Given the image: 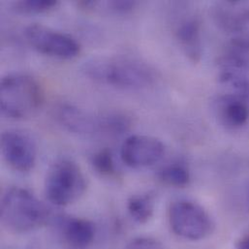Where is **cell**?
I'll list each match as a JSON object with an SVG mask.
<instances>
[{"mask_svg": "<svg viewBox=\"0 0 249 249\" xmlns=\"http://www.w3.org/2000/svg\"><path fill=\"white\" fill-rule=\"evenodd\" d=\"M82 72L95 83L125 90L142 89L155 81V73L149 65L127 55L90 58L83 64Z\"/></svg>", "mask_w": 249, "mask_h": 249, "instance_id": "1", "label": "cell"}, {"mask_svg": "<svg viewBox=\"0 0 249 249\" xmlns=\"http://www.w3.org/2000/svg\"><path fill=\"white\" fill-rule=\"evenodd\" d=\"M0 215L8 231L23 234L44 226L50 218V211L33 193L15 186L4 192Z\"/></svg>", "mask_w": 249, "mask_h": 249, "instance_id": "2", "label": "cell"}, {"mask_svg": "<svg viewBox=\"0 0 249 249\" xmlns=\"http://www.w3.org/2000/svg\"><path fill=\"white\" fill-rule=\"evenodd\" d=\"M54 117L69 132L85 136H118L133 125L132 118L122 112L93 113L69 104L58 105Z\"/></svg>", "mask_w": 249, "mask_h": 249, "instance_id": "3", "label": "cell"}, {"mask_svg": "<svg viewBox=\"0 0 249 249\" xmlns=\"http://www.w3.org/2000/svg\"><path fill=\"white\" fill-rule=\"evenodd\" d=\"M44 103V91L33 77L15 73L2 78L0 84V106L4 116L27 119L38 112Z\"/></svg>", "mask_w": 249, "mask_h": 249, "instance_id": "4", "label": "cell"}, {"mask_svg": "<svg viewBox=\"0 0 249 249\" xmlns=\"http://www.w3.org/2000/svg\"><path fill=\"white\" fill-rule=\"evenodd\" d=\"M87 190V179L80 166L72 160L60 159L49 169L45 194L49 202L65 207L80 200Z\"/></svg>", "mask_w": 249, "mask_h": 249, "instance_id": "5", "label": "cell"}, {"mask_svg": "<svg viewBox=\"0 0 249 249\" xmlns=\"http://www.w3.org/2000/svg\"><path fill=\"white\" fill-rule=\"evenodd\" d=\"M169 223L172 231L189 241H201L213 231L214 224L210 214L197 203L180 200L169 209Z\"/></svg>", "mask_w": 249, "mask_h": 249, "instance_id": "6", "label": "cell"}, {"mask_svg": "<svg viewBox=\"0 0 249 249\" xmlns=\"http://www.w3.org/2000/svg\"><path fill=\"white\" fill-rule=\"evenodd\" d=\"M24 36L37 52L54 58L73 59L81 52V45L75 38L43 24L28 25Z\"/></svg>", "mask_w": 249, "mask_h": 249, "instance_id": "7", "label": "cell"}, {"mask_svg": "<svg viewBox=\"0 0 249 249\" xmlns=\"http://www.w3.org/2000/svg\"><path fill=\"white\" fill-rule=\"evenodd\" d=\"M1 153L5 162L15 171L26 173L37 160V145L33 138L20 130H8L1 135Z\"/></svg>", "mask_w": 249, "mask_h": 249, "instance_id": "8", "label": "cell"}, {"mask_svg": "<svg viewBox=\"0 0 249 249\" xmlns=\"http://www.w3.org/2000/svg\"><path fill=\"white\" fill-rule=\"evenodd\" d=\"M164 153V143L159 139L146 135L128 137L121 150L124 163L134 169L146 168L158 163Z\"/></svg>", "mask_w": 249, "mask_h": 249, "instance_id": "9", "label": "cell"}, {"mask_svg": "<svg viewBox=\"0 0 249 249\" xmlns=\"http://www.w3.org/2000/svg\"><path fill=\"white\" fill-rule=\"evenodd\" d=\"M58 226L64 243L71 249H89L94 241L95 225L87 218L62 217Z\"/></svg>", "mask_w": 249, "mask_h": 249, "instance_id": "10", "label": "cell"}, {"mask_svg": "<svg viewBox=\"0 0 249 249\" xmlns=\"http://www.w3.org/2000/svg\"><path fill=\"white\" fill-rule=\"evenodd\" d=\"M175 36L185 55L192 62H199L202 57V41L198 18L187 17L180 19L176 26Z\"/></svg>", "mask_w": 249, "mask_h": 249, "instance_id": "11", "label": "cell"}, {"mask_svg": "<svg viewBox=\"0 0 249 249\" xmlns=\"http://www.w3.org/2000/svg\"><path fill=\"white\" fill-rule=\"evenodd\" d=\"M218 110L222 121L232 127L243 126L247 124L249 120L248 106L238 100L224 98L219 101Z\"/></svg>", "mask_w": 249, "mask_h": 249, "instance_id": "12", "label": "cell"}, {"mask_svg": "<svg viewBox=\"0 0 249 249\" xmlns=\"http://www.w3.org/2000/svg\"><path fill=\"white\" fill-rule=\"evenodd\" d=\"M154 205V197L150 194L134 195L127 202V210L136 222L144 224L152 217Z\"/></svg>", "mask_w": 249, "mask_h": 249, "instance_id": "13", "label": "cell"}, {"mask_svg": "<svg viewBox=\"0 0 249 249\" xmlns=\"http://www.w3.org/2000/svg\"><path fill=\"white\" fill-rule=\"evenodd\" d=\"M159 178L167 185L184 187L190 181V174L183 165L171 164L160 171Z\"/></svg>", "mask_w": 249, "mask_h": 249, "instance_id": "14", "label": "cell"}, {"mask_svg": "<svg viewBox=\"0 0 249 249\" xmlns=\"http://www.w3.org/2000/svg\"><path fill=\"white\" fill-rule=\"evenodd\" d=\"M215 18L217 19L218 24L225 29H240L249 21V10H245L243 12H233L232 10L225 11L223 7L219 6L216 9Z\"/></svg>", "mask_w": 249, "mask_h": 249, "instance_id": "15", "label": "cell"}, {"mask_svg": "<svg viewBox=\"0 0 249 249\" xmlns=\"http://www.w3.org/2000/svg\"><path fill=\"white\" fill-rule=\"evenodd\" d=\"M91 165L101 177L112 178L117 173L114 155L109 148H102L95 152L91 158Z\"/></svg>", "mask_w": 249, "mask_h": 249, "instance_id": "16", "label": "cell"}, {"mask_svg": "<svg viewBox=\"0 0 249 249\" xmlns=\"http://www.w3.org/2000/svg\"><path fill=\"white\" fill-rule=\"evenodd\" d=\"M58 4L59 2L55 0H20L14 3V8L18 13L31 15L50 12Z\"/></svg>", "mask_w": 249, "mask_h": 249, "instance_id": "17", "label": "cell"}, {"mask_svg": "<svg viewBox=\"0 0 249 249\" xmlns=\"http://www.w3.org/2000/svg\"><path fill=\"white\" fill-rule=\"evenodd\" d=\"M125 249H166L158 240L150 237H138L128 243Z\"/></svg>", "mask_w": 249, "mask_h": 249, "instance_id": "18", "label": "cell"}, {"mask_svg": "<svg viewBox=\"0 0 249 249\" xmlns=\"http://www.w3.org/2000/svg\"><path fill=\"white\" fill-rule=\"evenodd\" d=\"M107 8L116 14L131 13L138 5L136 1H109L106 3Z\"/></svg>", "mask_w": 249, "mask_h": 249, "instance_id": "19", "label": "cell"}, {"mask_svg": "<svg viewBox=\"0 0 249 249\" xmlns=\"http://www.w3.org/2000/svg\"><path fill=\"white\" fill-rule=\"evenodd\" d=\"M237 249H249V234L241 237L236 243Z\"/></svg>", "mask_w": 249, "mask_h": 249, "instance_id": "20", "label": "cell"}]
</instances>
